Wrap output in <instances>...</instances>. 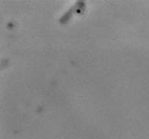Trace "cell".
I'll use <instances>...</instances> for the list:
<instances>
[{
	"label": "cell",
	"mask_w": 149,
	"mask_h": 139,
	"mask_svg": "<svg viewBox=\"0 0 149 139\" xmlns=\"http://www.w3.org/2000/svg\"><path fill=\"white\" fill-rule=\"evenodd\" d=\"M74 7L72 8V9H70V10H69V11H68L67 13L65 14V16H64L63 19H60V22H61V23L67 22V19H69V16H71V15H72V12H74Z\"/></svg>",
	"instance_id": "obj_1"
}]
</instances>
